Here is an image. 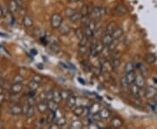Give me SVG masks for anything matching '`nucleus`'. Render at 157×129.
<instances>
[{
  "label": "nucleus",
  "mask_w": 157,
  "mask_h": 129,
  "mask_svg": "<svg viewBox=\"0 0 157 129\" xmlns=\"http://www.w3.org/2000/svg\"><path fill=\"white\" fill-rule=\"evenodd\" d=\"M34 114H35V109H34L33 106H30L28 108V110H27V112L25 114V116H26V118H33L34 116Z\"/></svg>",
  "instance_id": "nucleus-36"
},
{
  "label": "nucleus",
  "mask_w": 157,
  "mask_h": 129,
  "mask_svg": "<svg viewBox=\"0 0 157 129\" xmlns=\"http://www.w3.org/2000/svg\"><path fill=\"white\" fill-rule=\"evenodd\" d=\"M113 58H120L121 59V53L120 52V51H114L113 53L112 54Z\"/></svg>",
  "instance_id": "nucleus-49"
},
{
  "label": "nucleus",
  "mask_w": 157,
  "mask_h": 129,
  "mask_svg": "<svg viewBox=\"0 0 157 129\" xmlns=\"http://www.w3.org/2000/svg\"><path fill=\"white\" fill-rule=\"evenodd\" d=\"M0 114H1V107H0Z\"/></svg>",
  "instance_id": "nucleus-56"
},
{
  "label": "nucleus",
  "mask_w": 157,
  "mask_h": 129,
  "mask_svg": "<svg viewBox=\"0 0 157 129\" xmlns=\"http://www.w3.org/2000/svg\"><path fill=\"white\" fill-rule=\"evenodd\" d=\"M52 96H53V93H52V90L48 91V92L45 93V100H46V101H52Z\"/></svg>",
  "instance_id": "nucleus-45"
},
{
  "label": "nucleus",
  "mask_w": 157,
  "mask_h": 129,
  "mask_svg": "<svg viewBox=\"0 0 157 129\" xmlns=\"http://www.w3.org/2000/svg\"><path fill=\"white\" fill-rule=\"evenodd\" d=\"M83 127V124L80 120H73L72 124H71V128L73 129H80L82 128Z\"/></svg>",
  "instance_id": "nucleus-34"
},
{
  "label": "nucleus",
  "mask_w": 157,
  "mask_h": 129,
  "mask_svg": "<svg viewBox=\"0 0 157 129\" xmlns=\"http://www.w3.org/2000/svg\"><path fill=\"white\" fill-rule=\"evenodd\" d=\"M114 41L113 38L112 34H107L105 33L102 37V40H101V42L102 44L104 45V46H110L112 45V43Z\"/></svg>",
  "instance_id": "nucleus-7"
},
{
  "label": "nucleus",
  "mask_w": 157,
  "mask_h": 129,
  "mask_svg": "<svg viewBox=\"0 0 157 129\" xmlns=\"http://www.w3.org/2000/svg\"><path fill=\"white\" fill-rule=\"evenodd\" d=\"M27 102H28L29 106H33L35 105V101H34V98L33 97H30L28 99V101H27Z\"/></svg>",
  "instance_id": "nucleus-48"
},
{
  "label": "nucleus",
  "mask_w": 157,
  "mask_h": 129,
  "mask_svg": "<svg viewBox=\"0 0 157 129\" xmlns=\"http://www.w3.org/2000/svg\"><path fill=\"white\" fill-rule=\"evenodd\" d=\"M117 25L115 22H110L107 24L106 30H105V33L107 34H112L113 32V31L117 28Z\"/></svg>",
  "instance_id": "nucleus-19"
},
{
  "label": "nucleus",
  "mask_w": 157,
  "mask_h": 129,
  "mask_svg": "<svg viewBox=\"0 0 157 129\" xmlns=\"http://www.w3.org/2000/svg\"><path fill=\"white\" fill-rule=\"evenodd\" d=\"M3 127H4V125H3V123H2V122L0 121V129L3 128Z\"/></svg>",
  "instance_id": "nucleus-55"
},
{
  "label": "nucleus",
  "mask_w": 157,
  "mask_h": 129,
  "mask_svg": "<svg viewBox=\"0 0 157 129\" xmlns=\"http://www.w3.org/2000/svg\"><path fill=\"white\" fill-rule=\"evenodd\" d=\"M70 3H78L79 0H68Z\"/></svg>",
  "instance_id": "nucleus-52"
},
{
  "label": "nucleus",
  "mask_w": 157,
  "mask_h": 129,
  "mask_svg": "<svg viewBox=\"0 0 157 129\" xmlns=\"http://www.w3.org/2000/svg\"><path fill=\"white\" fill-rule=\"evenodd\" d=\"M140 87H138L134 83L133 85H131L130 86V93L131 95L133 96L135 99H139L140 98Z\"/></svg>",
  "instance_id": "nucleus-10"
},
{
  "label": "nucleus",
  "mask_w": 157,
  "mask_h": 129,
  "mask_svg": "<svg viewBox=\"0 0 157 129\" xmlns=\"http://www.w3.org/2000/svg\"><path fill=\"white\" fill-rule=\"evenodd\" d=\"M125 77H126V79L128 80V84L131 85H133L135 83V78H136V74H135V71H133V72L126 73V76H125Z\"/></svg>",
  "instance_id": "nucleus-18"
},
{
  "label": "nucleus",
  "mask_w": 157,
  "mask_h": 129,
  "mask_svg": "<svg viewBox=\"0 0 157 129\" xmlns=\"http://www.w3.org/2000/svg\"><path fill=\"white\" fill-rule=\"evenodd\" d=\"M74 32H75V36H76V38L78 40V41L80 40H82L85 37L84 30H82L81 28H77L75 30Z\"/></svg>",
  "instance_id": "nucleus-33"
},
{
  "label": "nucleus",
  "mask_w": 157,
  "mask_h": 129,
  "mask_svg": "<svg viewBox=\"0 0 157 129\" xmlns=\"http://www.w3.org/2000/svg\"><path fill=\"white\" fill-rule=\"evenodd\" d=\"M55 119H56V113L54 112H51L50 111V113L47 115V118L45 120V121H46V123H48L50 125L52 123H54Z\"/></svg>",
  "instance_id": "nucleus-30"
},
{
  "label": "nucleus",
  "mask_w": 157,
  "mask_h": 129,
  "mask_svg": "<svg viewBox=\"0 0 157 129\" xmlns=\"http://www.w3.org/2000/svg\"><path fill=\"white\" fill-rule=\"evenodd\" d=\"M16 2H17V5L18 6V8H21L23 6V1L22 0H16Z\"/></svg>",
  "instance_id": "nucleus-51"
},
{
  "label": "nucleus",
  "mask_w": 157,
  "mask_h": 129,
  "mask_svg": "<svg viewBox=\"0 0 157 129\" xmlns=\"http://www.w3.org/2000/svg\"><path fill=\"white\" fill-rule=\"evenodd\" d=\"M121 87L124 88V89H127L129 85H130L128 84L127 79H126V77H122V78L121 79Z\"/></svg>",
  "instance_id": "nucleus-39"
},
{
  "label": "nucleus",
  "mask_w": 157,
  "mask_h": 129,
  "mask_svg": "<svg viewBox=\"0 0 157 129\" xmlns=\"http://www.w3.org/2000/svg\"><path fill=\"white\" fill-rule=\"evenodd\" d=\"M79 12L81 13L82 17H85V16H88V14L90 13V7L86 5L83 6L81 8H80V11Z\"/></svg>",
  "instance_id": "nucleus-35"
},
{
  "label": "nucleus",
  "mask_w": 157,
  "mask_h": 129,
  "mask_svg": "<svg viewBox=\"0 0 157 129\" xmlns=\"http://www.w3.org/2000/svg\"><path fill=\"white\" fill-rule=\"evenodd\" d=\"M5 100H6L5 94H4V93H0V104H1V103H3Z\"/></svg>",
  "instance_id": "nucleus-50"
},
{
  "label": "nucleus",
  "mask_w": 157,
  "mask_h": 129,
  "mask_svg": "<svg viewBox=\"0 0 157 129\" xmlns=\"http://www.w3.org/2000/svg\"><path fill=\"white\" fill-rule=\"evenodd\" d=\"M121 63V59L120 58H112V59H111V64H112V66L113 68V70L120 67Z\"/></svg>",
  "instance_id": "nucleus-31"
},
{
  "label": "nucleus",
  "mask_w": 157,
  "mask_h": 129,
  "mask_svg": "<svg viewBox=\"0 0 157 129\" xmlns=\"http://www.w3.org/2000/svg\"><path fill=\"white\" fill-rule=\"evenodd\" d=\"M105 8L102 7V6H96L94 8V10L92 11L93 13V16L95 17L96 19H101V17L105 15Z\"/></svg>",
  "instance_id": "nucleus-2"
},
{
  "label": "nucleus",
  "mask_w": 157,
  "mask_h": 129,
  "mask_svg": "<svg viewBox=\"0 0 157 129\" xmlns=\"http://www.w3.org/2000/svg\"><path fill=\"white\" fill-rule=\"evenodd\" d=\"M3 91H4V88L2 85H0V93H3Z\"/></svg>",
  "instance_id": "nucleus-54"
},
{
  "label": "nucleus",
  "mask_w": 157,
  "mask_h": 129,
  "mask_svg": "<svg viewBox=\"0 0 157 129\" xmlns=\"http://www.w3.org/2000/svg\"><path fill=\"white\" fill-rule=\"evenodd\" d=\"M88 109H89V116H93V115H96L98 114L99 112L101 111V104L98 103V102H94V103H92L88 107Z\"/></svg>",
  "instance_id": "nucleus-3"
},
{
  "label": "nucleus",
  "mask_w": 157,
  "mask_h": 129,
  "mask_svg": "<svg viewBox=\"0 0 157 129\" xmlns=\"http://www.w3.org/2000/svg\"><path fill=\"white\" fill-rule=\"evenodd\" d=\"M135 64L133 63V62L129 61L128 62L126 65H125V66H124V72L127 73H130V72H133V71H135Z\"/></svg>",
  "instance_id": "nucleus-26"
},
{
  "label": "nucleus",
  "mask_w": 157,
  "mask_h": 129,
  "mask_svg": "<svg viewBox=\"0 0 157 129\" xmlns=\"http://www.w3.org/2000/svg\"><path fill=\"white\" fill-rule=\"evenodd\" d=\"M23 83H13V85H11L10 91L11 93L12 94H18L19 93H21L23 90Z\"/></svg>",
  "instance_id": "nucleus-9"
},
{
  "label": "nucleus",
  "mask_w": 157,
  "mask_h": 129,
  "mask_svg": "<svg viewBox=\"0 0 157 129\" xmlns=\"http://www.w3.org/2000/svg\"><path fill=\"white\" fill-rule=\"evenodd\" d=\"M51 26L53 29H59L63 23V18L59 13H53L50 19Z\"/></svg>",
  "instance_id": "nucleus-1"
},
{
  "label": "nucleus",
  "mask_w": 157,
  "mask_h": 129,
  "mask_svg": "<svg viewBox=\"0 0 157 129\" xmlns=\"http://www.w3.org/2000/svg\"><path fill=\"white\" fill-rule=\"evenodd\" d=\"M3 16V9H2V7L0 6V17H2Z\"/></svg>",
  "instance_id": "nucleus-53"
},
{
  "label": "nucleus",
  "mask_w": 157,
  "mask_h": 129,
  "mask_svg": "<svg viewBox=\"0 0 157 129\" xmlns=\"http://www.w3.org/2000/svg\"><path fill=\"white\" fill-rule=\"evenodd\" d=\"M78 53L84 55L85 53H86L87 51V45H78Z\"/></svg>",
  "instance_id": "nucleus-41"
},
{
  "label": "nucleus",
  "mask_w": 157,
  "mask_h": 129,
  "mask_svg": "<svg viewBox=\"0 0 157 129\" xmlns=\"http://www.w3.org/2000/svg\"><path fill=\"white\" fill-rule=\"evenodd\" d=\"M23 81H24V78L19 74L14 76L13 78V83H23Z\"/></svg>",
  "instance_id": "nucleus-42"
},
{
  "label": "nucleus",
  "mask_w": 157,
  "mask_h": 129,
  "mask_svg": "<svg viewBox=\"0 0 157 129\" xmlns=\"http://www.w3.org/2000/svg\"><path fill=\"white\" fill-rule=\"evenodd\" d=\"M144 60L148 65H153L156 62V56L153 53H147L144 56Z\"/></svg>",
  "instance_id": "nucleus-12"
},
{
  "label": "nucleus",
  "mask_w": 157,
  "mask_h": 129,
  "mask_svg": "<svg viewBox=\"0 0 157 129\" xmlns=\"http://www.w3.org/2000/svg\"><path fill=\"white\" fill-rule=\"evenodd\" d=\"M55 124L58 127H63L67 124V119L64 116H59L55 119Z\"/></svg>",
  "instance_id": "nucleus-28"
},
{
  "label": "nucleus",
  "mask_w": 157,
  "mask_h": 129,
  "mask_svg": "<svg viewBox=\"0 0 157 129\" xmlns=\"http://www.w3.org/2000/svg\"><path fill=\"white\" fill-rule=\"evenodd\" d=\"M17 9H18V6H17L16 0H11L10 3H9V10H10V11L11 13H14V12L17 11Z\"/></svg>",
  "instance_id": "nucleus-29"
},
{
  "label": "nucleus",
  "mask_w": 157,
  "mask_h": 129,
  "mask_svg": "<svg viewBox=\"0 0 157 129\" xmlns=\"http://www.w3.org/2000/svg\"><path fill=\"white\" fill-rule=\"evenodd\" d=\"M157 90L155 86L149 85L147 86L145 90V96L147 99H154L156 96Z\"/></svg>",
  "instance_id": "nucleus-5"
},
{
  "label": "nucleus",
  "mask_w": 157,
  "mask_h": 129,
  "mask_svg": "<svg viewBox=\"0 0 157 129\" xmlns=\"http://www.w3.org/2000/svg\"><path fill=\"white\" fill-rule=\"evenodd\" d=\"M111 48H110V46H104L103 47V49L101 51V54L102 55V57L105 59H107L108 57L110 56V52H111Z\"/></svg>",
  "instance_id": "nucleus-27"
},
{
  "label": "nucleus",
  "mask_w": 157,
  "mask_h": 129,
  "mask_svg": "<svg viewBox=\"0 0 157 129\" xmlns=\"http://www.w3.org/2000/svg\"><path fill=\"white\" fill-rule=\"evenodd\" d=\"M59 32L62 35H68L70 33V31H71L70 26L67 24H65V23H62V25L59 26Z\"/></svg>",
  "instance_id": "nucleus-20"
},
{
  "label": "nucleus",
  "mask_w": 157,
  "mask_h": 129,
  "mask_svg": "<svg viewBox=\"0 0 157 129\" xmlns=\"http://www.w3.org/2000/svg\"><path fill=\"white\" fill-rule=\"evenodd\" d=\"M9 112L11 115H20L23 113V109L21 106L19 105H12L10 108H9Z\"/></svg>",
  "instance_id": "nucleus-6"
},
{
  "label": "nucleus",
  "mask_w": 157,
  "mask_h": 129,
  "mask_svg": "<svg viewBox=\"0 0 157 129\" xmlns=\"http://www.w3.org/2000/svg\"><path fill=\"white\" fill-rule=\"evenodd\" d=\"M39 83L36 82V81H34V80H32V81H31V82L28 84L29 89L31 90V91H36V90L39 88Z\"/></svg>",
  "instance_id": "nucleus-37"
},
{
  "label": "nucleus",
  "mask_w": 157,
  "mask_h": 129,
  "mask_svg": "<svg viewBox=\"0 0 157 129\" xmlns=\"http://www.w3.org/2000/svg\"><path fill=\"white\" fill-rule=\"evenodd\" d=\"M33 80L36 81V82H38V83H40L42 79H41V77H40L39 75H34L33 77Z\"/></svg>",
  "instance_id": "nucleus-47"
},
{
  "label": "nucleus",
  "mask_w": 157,
  "mask_h": 129,
  "mask_svg": "<svg viewBox=\"0 0 157 129\" xmlns=\"http://www.w3.org/2000/svg\"><path fill=\"white\" fill-rule=\"evenodd\" d=\"M112 70H113V68L112 66L111 62L105 60L103 62V64L101 65V71L102 72H106V73H110Z\"/></svg>",
  "instance_id": "nucleus-14"
},
{
  "label": "nucleus",
  "mask_w": 157,
  "mask_h": 129,
  "mask_svg": "<svg viewBox=\"0 0 157 129\" xmlns=\"http://www.w3.org/2000/svg\"><path fill=\"white\" fill-rule=\"evenodd\" d=\"M29 104H28V102L26 101L24 105H23V107H22V109H23V113L24 114H25L26 113V112H27V110H28V108H29Z\"/></svg>",
  "instance_id": "nucleus-46"
},
{
  "label": "nucleus",
  "mask_w": 157,
  "mask_h": 129,
  "mask_svg": "<svg viewBox=\"0 0 157 129\" xmlns=\"http://www.w3.org/2000/svg\"><path fill=\"white\" fill-rule=\"evenodd\" d=\"M114 12H115V14L117 16H119V17H122V16L127 15V13H128V8L124 6V5H122V4H119L115 7Z\"/></svg>",
  "instance_id": "nucleus-4"
},
{
  "label": "nucleus",
  "mask_w": 157,
  "mask_h": 129,
  "mask_svg": "<svg viewBox=\"0 0 157 129\" xmlns=\"http://www.w3.org/2000/svg\"><path fill=\"white\" fill-rule=\"evenodd\" d=\"M47 107H48V110L51 112H56L59 110V103H57L54 101H47Z\"/></svg>",
  "instance_id": "nucleus-15"
},
{
  "label": "nucleus",
  "mask_w": 157,
  "mask_h": 129,
  "mask_svg": "<svg viewBox=\"0 0 157 129\" xmlns=\"http://www.w3.org/2000/svg\"><path fill=\"white\" fill-rule=\"evenodd\" d=\"M66 101H67V107H69V108H73V107H75V105L77 104V98L72 94Z\"/></svg>",
  "instance_id": "nucleus-17"
},
{
  "label": "nucleus",
  "mask_w": 157,
  "mask_h": 129,
  "mask_svg": "<svg viewBox=\"0 0 157 129\" xmlns=\"http://www.w3.org/2000/svg\"><path fill=\"white\" fill-rule=\"evenodd\" d=\"M84 32L85 36H86L88 40H93V38H94V32L90 28L89 26H86V27H85Z\"/></svg>",
  "instance_id": "nucleus-25"
},
{
  "label": "nucleus",
  "mask_w": 157,
  "mask_h": 129,
  "mask_svg": "<svg viewBox=\"0 0 157 129\" xmlns=\"http://www.w3.org/2000/svg\"><path fill=\"white\" fill-rule=\"evenodd\" d=\"M60 93H61L62 99H63L64 101H67L68 98L72 95V93H71L70 91H68V90H61Z\"/></svg>",
  "instance_id": "nucleus-38"
},
{
  "label": "nucleus",
  "mask_w": 157,
  "mask_h": 129,
  "mask_svg": "<svg viewBox=\"0 0 157 129\" xmlns=\"http://www.w3.org/2000/svg\"><path fill=\"white\" fill-rule=\"evenodd\" d=\"M81 17H82V15H81V13L79 12V11H76L74 14H73L72 17H70L69 19L73 23H76L78 22V20H81Z\"/></svg>",
  "instance_id": "nucleus-32"
},
{
  "label": "nucleus",
  "mask_w": 157,
  "mask_h": 129,
  "mask_svg": "<svg viewBox=\"0 0 157 129\" xmlns=\"http://www.w3.org/2000/svg\"><path fill=\"white\" fill-rule=\"evenodd\" d=\"M23 25H25V27L30 28L33 25V20L30 16H25L23 18Z\"/></svg>",
  "instance_id": "nucleus-21"
},
{
  "label": "nucleus",
  "mask_w": 157,
  "mask_h": 129,
  "mask_svg": "<svg viewBox=\"0 0 157 129\" xmlns=\"http://www.w3.org/2000/svg\"><path fill=\"white\" fill-rule=\"evenodd\" d=\"M37 109L40 113H45L47 110H48V107H47V101L46 102H40L37 105Z\"/></svg>",
  "instance_id": "nucleus-24"
},
{
  "label": "nucleus",
  "mask_w": 157,
  "mask_h": 129,
  "mask_svg": "<svg viewBox=\"0 0 157 129\" xmlns=\"http://www.w3.org/2000/svg\"><path fill=\"white\" fill-rule=\"evenodd\" d=\"M52 93H53V96H52V101H54L57 103H60L62 101V96H61V93H60V90L57 89L55 88L54 90H52Z\"/></svg>",
  "instance_id": "nucleus-13"
},
{
  "label": "nucleus",
  "mask_w": 157,
  "mask_h": 129,
  "mask_svg": "<svg viewBox=\"0 0 157 129\" xmlns=\"http://www.w3.org/2000/svg\"><path fill=\"white\" fill-rule=\"evenodd\" d=\"M81 22H82V24L84 25V26L86 27V26H88V25L91 22V20L89 19L88 16H85V17H81Z\"/></svg>",
  "instance_id": "nucleus-43"
},
{
  "label": "nucleus",
  "mask_w": 157,
  "mask_h": 129,
  "mask_svg": "<svg viewBox=\"0 0 157 129\" xmlns=\"http://www.w3.org/2000/svg\"><path fill=\"white\" fill-rule=\"evenodd\" d=\"M110 125H111V127H112L113 128H120L123 125V120L120 117L115 116V117L112 118L111 121H110Z\"/></svg>",
  "instance_id": "nucleus-8"
},
{
  "label": "nucleus",
  "mask_w": 157,
  "mask_h": 129,
  "mask_svg": "<svg viewBox=\"0 0 157 129\" xmlns=\"http://www.w3.org/2000/svg\"><path fill=\"white\" fill-rule=\"evenodd\" d=\"M122 35H123V30H122L121 27H117V28L113 31V32L112 33L113 38V40H119Z\"/></svg>",
  "instance_id": "nucleus-23"
},
{
  "label": "nucleus",
  "mask_w": 157,
  "mask_h": 129,
  "mask_svg": "<svg viewBox=\"0 0 157 129\" xmlns=\"http://www.w3.org/2000/svg\"><path fill=\"white\" fill-rule=\"evenodd\" d=\"M85 107H81V106H78V107H76L74 109H73V115L74 116H77V117H80V116H83L85 111Z\"/></svg>",
  "instance_id": "nucleus-22"
},
{
  "label": "nucleus",
  "mask_w": 157,
  "mask_h": 129,
  "mask_svg": "<svg viewBox=\"0 0 157 129\" xmlns=\"http://www.w3.org/2000/svg\"><path fill=\"white\" fill-rule=\"evenodd\" d=\"M75 12H76V11H75L74 9H72V8H67V9L65 11V14H66V16H67L68 18H70V17H72Z\"/></svg>",
  "instance_id": "nucleus-40"
},
{
  "label": "nucleus",
  "mask_w": 157,
  "mask_h": 129,
  "mask_svg": "<svg viewBox=\"0 0 157 129\" xmlns=\"http://www.w3.org/2000/svg\"><path fill=\"white\" fill-rule=\"evenodd\" d=\"M110 114H111V112L107 108H101V111L98 113L99 117L101 119H103V120H107V119L109 118Z\"/></svg>",
  "instance_id": "nucleus-16"
},
{
  "label": "nucleus",
  "mask_w": 157,
  "mask_h": 129,
  "mask_svg": "<svg viewBox=\"0 0 157 129\" xmlns=\"http://www.w3.org/2000/svg\"><path fill=\"white\" fill-rule=\"evenodd\" d=\"M135 84L138 87H140V89L143 88V87L145 86V79H144V77H143L142 74H138V75H136Z\"/></svg>",
  "instance_id": "nucleus-11"
},
{
  "label": "nucleus",
  "mask_w": 157,
  "mask_h": 129,
  "mask_svg": "<svg viewBox=\"0 0 157 129\" xmlns=\"http://www.w3.org/2000/svg\"><path fill=\"white\" fill-rule=\"evenodd\" d=\"M88 128L91 129H99L101 128V127L99 126V124L96 123V122H94V121H92V122H90L88 124Z\"/></svg>",
  "instance_id": "nucleus-44"
}]
</instances>
